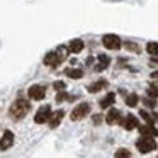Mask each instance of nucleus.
I'll list each match as a JSON object with an SVG mask.
<instances>
[{
  "label": "nucleus",
  "mask_w": 158,
  "mask_h": 158,
  "mask_svg": "<svg viewBox=\"0 0 158 158\" xmlns=\"http://www.w3.org/2000/svg\"><path fill=\"white\" fill-rule=\"evenodd\" d=\"M146 94H148V97L158 99V83H150V87H148Z\"/></svg>",
  "instance_id": "aec40b11"
},
{
  "label": "nucleus",
  "mask_w": 158,
  "mask_h": 158,
  "mask_svg": "<svg viewBox=\"0 0 158 158\" xmlns=\"http://www.w3.org/2000/svg\"><path fill=\"white\" fill-rule=\"evenodd\" d=\"M106 123L110 124V126L121 123V112L117 109H114V107H112V109H109V112H107V116H106Z\"/></svg>",
  "instance_id": "f8f14e48"
},
{
  "label": "nucleus",
  "mask_w": 158,
  "mask_h": 158,
  "mask_svg": "<svg viewBox=\"0 0 158 158\" xmlns=\"http://www.w3.org/2000/svg\"><path fill=\"white\" fill-rule=\"evenodd\" d=\"M53 87H55L58 92H61V90H65L66 89V85H65V82H55L53 83Z\"/></svg>",
  "instance_id": "a878e982"
},
{
  "label": "nucleus",
  "mask_w": 158,
  "mask_h": 158,
  "mask_svg": "<svg viewBox=\"0 0 158 158\" xmlns=\"http://www.w3.org/2000/svg\"><path fill=\"white\" fill-rule=\"evenodd\" d=\"M107 87V80H97V82H94V83H90L89 87H87V90H89L90 94H97V92H100L102 89H106Z\"/></svg>",
  "instance_id": "4468645a"
},
{
  "label": "nucleus",
  "mask_w": 158,
  "mask_h": 158,
  "mask_svg": "<svg viewBox=\"0 0 158 158\" xmlns=\"http://www.w3.org/2000/svg\"><path fill=\"white\" fill-rule=\"evenodd\" d=\"M116 102V94L114 92H109L104 99H100L99 106L102 107V109H109V107H112V104Z\"/></svg>",
  "instance_id": "ddd939ff"
},
{
  "label": "nucleus",
  "mask_w": 158,
  "mask_h": 158,
  "mask_svg": "<svg viewBox=\"0 0 158 158\" xmlns=\"http://www.w3.org/2000/svg\"><path fill=\"white\" fill-rule=\"evenodd\" d=\"M51 107L49 106H41L38 109V112H36L34 116V123L36 124H44L46 121H49V117H51Z\"/></svg>",
  "instance_id": "423d86ee"
},
{
  "label": "nucleus",
  "mask_w": 158,
  "mask_h": 158,
  "mask_svg": "<svg viewBox=\"0 0 158 158\" xmlns=\"http://www.w3.org/2000/svg\"><path fill=\"white\" fill-rule=\"evenodd\" d=\"M143 104L146 107H150V109H153V107H156V99H153V97H144Z\"/></svg>",
  "instance_id": "b1692460"
},
{
  "label": "nucleus",
  "mask_w": 158,
  "mask_h": 158,
  "mask_svg": "<svg viewBox=\"0 0 158 158\" xmlns=\"http://www.w3.org/2000/svg\"><path fill=\"white\" fill-rule=\"evenodd\" d=\"M139 116H141V119H143V121H146V124H153V116H151V114H148L144 109L139 110Z\"/></svg>",
  "instance_id": "4be33fe9"
},
{
  "label": "nucleus",
  "mask_w": 158,
  "mask_h": 158,
  "mask_svg": "<svg viewBox=\"0 0 158 158\" xmlns=\"http://www.w3.org/2000/svg\"><path fill=\"white\" fill-rule=\"evenodd\" d=\"M141 136H151V138H156L158 136V127H155L153 124H144V126H138Z\"/></svg>",
  "instance_id": "9d476101"
},
{
  "label": "nucleus",
  "mask_w": 158,
  "mask_h": 158,
  "mask_svg": "<svg viewBox=\"0 0 158 158\" xmlns=\"http://www.w3.org/2000/svg\"><path fill=\"white\" fill-rule=\"evenodd\" d=\"M68 53H70V49L66 48V46H60L58 51H49V53H46V56H44V60H43V61H44L46 66L56 68V66H60V63L66 60Z\"/></svg>",
  "instance_id": "f257e3e1"
},
{
  "label": "nucleus",
  "mask_w": 158,
  "mask_h": 158,
  "mask_svg": "<svg viewBox=\"0 0 158 158\" xmlns=\"http://www.w3.org/2000/svg\"><path fill=\"white\" fill-rule=\"evenodd\" d=\"M63 117H65V110H56V112H53L51 114V117H49V127H51V129H55V127H58L60 126V123H61V119Z\"/></svg>",
  "instance_id": "9b49d317"
},
{
  "label": "nucleus",
  "mask_w": 158,
  "mask_h": 158,
  "mask_svg": "<svg viewBox=\"0 0 158 158\" xmlns=\"http://www.w3.org/2000/svg\"><path fill=\"white\" fill-rule=\"evenodd\" d=\"M138 102H139V97H138L136 94H129V95L126 97V106L127 107H136Z\"/></svg>",
  "instance_id": "a211bd4d"
},
{
  "label": "nucleus",
  "mask_w": 158,
  "mask_h": 158,
  "mask_svg": "<svg viewBox=\"0 0 158 158\" xmlns=\"http://www.w3.org/2000/svg\"><path fill=\"white\" fill-rule=\"evenodd\" d=\"M151 63H153V65H158V55H156V56H153V58H151Z\"/></svg>",
  "instance_id": "c85d7f7f"
},
{
  "label": "nucleus",
  "mask_w": 158,
  "mask_h": 158,
  "mask_svg": "<svg viewBox=\"0 0 158 158\" xmlns=\"http://www.w3.org/2000/svg\"><path fill=\"white\" fill-rule=\"evenodd\" d=\"M65 75L70 77V78H73V80H78V78L83 77V70H80V68H66Z\"/></svg>",
  "instance_id": "f3484780"
},
{
  "label": "nucleus",
  "mask_w": 158,
  "mask_h": 158,
  "mask_svg": "<svg viewBox=\"0 0 158 158\" xmlns=\"http://www.w3.org/2000/svg\"><path fill=\"white\" fill-rule=\"evenodd\" d=\"M27 95L32 100H43L46 97V87L44 85H31L27 90Z\"/></svg>",
  "instance_id": "0eeeda50"
},
{
  "label": "nucleus",
  "mask_w": 158,
  "mask_h": 158,
  "mask_svg": "<svg viewBox=\"0 0 158 158\" xmlns=\"http://www.w3.org/2000/svg\"><path fill=\"white\" fill-rule=\"evenodd\" d=\"M89 112H90V104L89 102H82L72 110L70 117H72V121H82L83 117L89 116Z\"/></svg>",
  "instance_id": "20e7f679"
},
{
  "label": "nucleus",
  "mask_w": 158,
  "mask_h": 158,
  "mask_svg": "<svg viewBox=\"0 0 158 158\" xmlns=\"http://www.w3.org/2000/svg\"><path fill=\"white\" fill-rule=\"evenodd\" d=\"M124 46H126V49H129V51H134V53H141V48L136 44V43H131V41H127V43H124Z\"/></svg>",
  "instance_id": "5701e85b"
},
{
  "label": "nucleus",
  "mask_w": 158,
  "mask_h": 158,
  "mask_svg": "<svg viewBox=\"0 0 158 158\" xmlns=\"http://www.w3.org/2000/svg\"><path fill=\"white\" fill-rule=\"evenodd\" d=\"M83 41L82 39H72V43L68 44V49H70V53H73V55H78V53H82V49H83Z\"/></svg>",
  "instance_id": "dca6fc26"
},
{
  "label": "nucleus",
  "mask_w": 158,
  "mask_h": 158,
  "mask_svg": "<svg viewBox=\"0 0 158 158\" xmlns=\"http://www.w3.org/2000/svg\"><path fill=\"white\" fill-rule=\"evenodd\" d=\"M136 148L139 153H151V151L156 150V141L151 136H141L136 141Z\"/></svg>",
  "instance_id": "7ed1b4c3"
},
{
  "label": "nucleus",
  "mask_w": 158,
  "mask_h": 158,
  "mask_svg": "<svg viewBox=\"0 0 158 158\" xmlns=\"http://www.w3.org/2000/svg\"><path fill=\"white\" fill-rule=\"evenodd\" d=\"M121 126H123L126 131H131V129H136V127L139 126V121H138L136 116H133V114H127L124 119H121Z\"/></svg>",
  "instance_id": "6e6552de"
},
{
  "label": "nucleus",
  "mask_w": 158,
  "mask_h": 158,
  "mask_svg": "<svg viewBox=\"0 0 158 158\" xmlns=\"http://www.w3.org/2000/svg\"><path fill=\"white\" fill-rule=\"evenodd\" d=\"M97 60H99V63L95 65V72H104V70L109 66V63H110V58L107 55H99Z\"/></svg>",
  "instance_id": "2eb2a0df"
},
{
  "label": "nucleus",
  "mask_w": 158,
  "mask_h": 158,
  "mask_svg": "<svg viewBox=\"0 0 158 158\" xmlns=\"http://www.w3.org/2000/svg\"><path fill=\"white\" fill-rule=\"evenodd\" d=\"M63 100H70V95L65 92V90H61V92H58V95H56V102H63Z\"/></svg>",
  "instance_id": "393cba45"
},
{
  "label": "nucleus",
  "mask_w": 158,
  "mask_h": 158,
  "mask_svg": "<svg viewBox=\"0 0 158 158\" xmlns=\"http://www.w3.org/2000/svg\"><path fill=\"white\" fill-rule=\"evenodd\" d=\"M150 77H151V78H155V80H156V78H158V70H155V72H151V75H150Z\"/></svg>",
  "instance_id": "cd10ccee"
},
{
  "label": "nucleus",
  "mask_w": 158,
  "mask_h": 158,
  "mask_svg": "<svg viewBox=\"0 0 158 158\" xmlns=\"http://www.w3.org/2000/svg\"><path fill=\"white\" fill-rule=\"evenodd\" d=\"M102 44L107 49H119L121 48V38L117 34H104L102 36Z\"/></svg>",
  "instance_id": "39448f33"
},
{
  "label": "nucleus",
  "mask_w": 158,
  "mask_h": 158,
  "mask_svg": "<svg viewBox=\"0 0 158 158\" xmlns=\"http://www.w3.org/2000/svg\"><path fill=\"white\" fill-rule=\"evenodd\" d=\"M92 119H94V124H95V126H99V124L102 123V116H100V114H95Z\"/></svg>",
  "instance_id": "bb28decb"
},
{
  "label": "nucleus",
  "mask_w": 158,
  "mask_h": 158,
  "mask_svg": "<svg viewBox=\"0 0 158 158\" xmlns=\"http://www.w3.org/2000/svg\"><path fill=\"white\" fill-rule=\"evenodd\" d=\"M146 53H150L151 56H156L158 55V43L156 41H150L146 44Z\"/></svg>",
  "instance_id": "6ab92c4d"
},
{
  "label": "nucleus",
  "mask_w": 158,
  "mask_h": 158,
  "mask_svg": "<svg viewBox=\"0 0 158 158\" xmlns=\"http://www.w3.org/2000/svg\"><path fill=\"white\" fill-rule=\"evenodd\" d=\"M114 158H131V151L127 148H119L114 155Z\"/></svg>",
  "instance_id": "412c9836"
},
{
  "label": "nucleus",
  "mask_w": 158,
  "mask_h": 158,
  "mask_svg": "<svg viewBox=\"0 0 158 158\" xmlns=\"http://www.w3.org/2000/svg\"><path fill=\"white\" fill-rule=\"evenodd\" d=\"M153 123H156V124H158V114H156V112L153 114Z\"/></svg>",
  "instance_id": "7c9ffc66"
},
{
  "label": "nucleus",
  "mask_w": 158,
  "mask_h": 158,
  "mask_svg": "<svg viewBox=\"0 0 158 158\" xmlns=\"http://www.w3.org/2000/svg\"><path fill=\"white\" fill-rule=\"evenodd\" d=\"M14 144V133L12 131H4V134H2V138H0V150L5 151L9 150V148Z\"/></svg>",
  "instance_id": "1a4fd4ad"
},
{
  "label": "nucleus",
  "mask_w": 158,
  "mask_h": 158,
  "mask_svg": "<svg viewBox=\"0 0 158 158\" xmlns=\"http://www.w3.org/2000/svg\"><path fill=\"white\" fill-rule=\"evenodd\" d=\"M29 110H31V104H29V100L21 99V97H19V99L10 106V109H9V114H10L12 119L19 121V119H24V117L27 116Z\"/></svg>",
  "instance_id": "f03ea898"
},
{
  "label": "nucleus",
  "mask_w": 158,
  "mask_h": 158,
  "mask_svg": "<svg viewBox=\"0 0 158 158\" xmlns=\"http://www.w3.org/2000/svg\"><path fill=\"white\" fill-rule=\"evenodd\" d=\"M92 63H94V58H92V56H89V58H87V65H92Z\"/></svg>",
  "instance_id": "c756f323"
}]
</instances>
